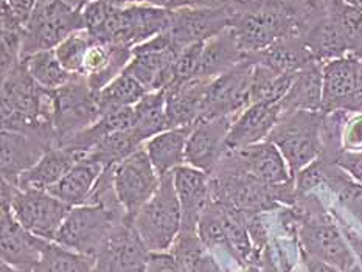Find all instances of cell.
<instances>
[{
	"label": "cell",
	"instance_id": "cell-41",
	"mask_svg": "<svg viewBox=\"0 0 362 272\" xmlns=\"http://www.w3.org/2000/svg\"><path fill=\"white\" fill-rule=\"evenodd\" d=\"M93 42L95 39L90 36L88 30H78L54 49V54L67 72L72 75H83L86 54Z\"/></svg>",
	"mask_w": 362,
	"mask_h": 272
},
{
	"label": "cell",
	"instance_id": "cell-40",
	"mask_svg": "<svg viewBox=\"0 0 362 272\" xmlns=\"http://www.w3.org/2000/svg\"><path fill=\"white\" fill-rule=\"evenodd\" d=\"M198 235L207 249H223L233 256V249L229 235H227L221 210L215 201L209 199L206 208H204L198 224Z\"/></svg>",
	"mask_w": 362,
	"mask_h": 272
},
{
	"label": "cell",
	"instance_id": "cell-38",
	"mask_svg": "<svg viewBox=\"0 0 362 272\" xmlns=\"http://www.w3.org/2000/svg\"><path fill=\"white\" fill-rule=\"evenodd\" d=\"M144 145V140L140 138L136 129L131 126L106 136L90 151V155L95 158L100 163H103L105 167L117 165V163L129 158L131 154L136 153Z\"/></svg>",
	"mask_w": 362,
	"mask_h": 272
},
{
	"label": "cell",
	"instance_id": "cell-30",
	"mask_svg": "<svg viewBox=\"0 0 362 272\" xmlns=\"http://www.w3.org/2000/svg\"><path fill=\"white\" fill-rule=\"evenodd\" d=\"M249 58L257 64H263L280 73L289 75H296L298 70L316 61L310 53L308 47L305 45L302 36L281 39V41H277L262 52L249 54Z\"/></svg>",
	"mask_w": 362,
	"mask_h": 272
},
{
	"label": "cell",
	"instance_id": "cell-17",
	"mask_svg": "<svg viewBox=\"0 0 362 272\" xmlns=\"http://www.w3.org/2000/svg\"><path fill=\"white\" fill-rule=\"evenodd\" d=\"M0 255L11 266L33 271L50 241L28 232L16 220L10 206L2 204L0 213Z\"/></svg>",
	"mask_w": 362,
	"mask_h": 272
},
{
	"label": "cell",
	"instance_id": "cell-47",
	"mask_svg": "<svg viewBox=\"0 0 362 272\" xmlns=\"http://www.w3.org/2000/svg\"><path fill=\"white\" fill-rule=\"evenodd\" d=\"M341 229L344 232L345 238H347L349 244L351 247V251H353V254H355V256H356V260H359L361 269H362V238L358 235L355 230L350 227V225H347V223H344L342 220H341Z\"/></svg>",
	"mask_w": 362,
	"mask_h": 272
},
{
	"label": "cell",
	"instance_id": "cell-22",
	"mask_svg": "<svg viewBox=\"0 0 362 272\" xmlns=\"http://www.w3.org/2000/svg\"><path fill=\"white\" fill-rule=\"evenodd\" d=\"M211 80H192L171 85L165 90V103L171 128L194 126L201 120L204 100Z\"/></svg>",
	"mask_w": 362,
	"mask_h": 272
},
{
	"label": "cell",
	"instance_id": "cell-23",
	"mask_svg": "<svg viewBox=\"0 0 362 272\" xmlns=\"http://www.w3.org/2000/svg\"><path fill=\"white\" fill-rule=\"evenodd\" d=\"M246 58L247 54L240 49L233 30L227 27L204 42L196 78L214 80V78L229 72Z\"/></svg>",
	"mask_w": 362,
	"mask_h": 272
},
{
	"label": "cell",
	"instance_id": "cell-42",
	"mask_svg": "<svg viewBox=\"0 0 362 272\" xmlns=\"http://www.w3.org/2000/svg\"><path fill=\"white\" fill-rule=\"evenodd\" d=\"M0 23L2 30L23 31L36 8V0H2Z\"/></svg>",
	"mask_w": 362,
	"mask_h": 272
},
{
	"label": "cell",
	"instance_id": "cell-32",
	"mask_svg": "<svg viewBox=\"0 0 362 272\" xmlns=\"http://www.w3.org/2000/svg\"><path fill=\"white\" fill-rule=\"evenodd\" d=\"M132 128L145 143L160 132L171 129L167 115V103H165V90L148 92L134 106Z\"/></svg>",
	"mask_w": 362,
	"mask_h": 272
},
{
	"label": "cell",
	"instance_id": "cell-24",
	"mask_svg": "<svg viewBox=\"0 0 362 272\" xmlns=\"http://www.w3.org/2000/svg\"><path fill=\"white\" fill-rule=\"evenodd\" d=\"M302 37L313 58L319 61L320 64H325L332 59L344 58L349 54L347 44H345L336 22L328 13L327 2L325 6L305 27Z\"/></svg>",
	"mask_w": 362,
	"mask_h": 272
},
{
	"label": "cell",
	"instance_id": "cell-13",
	"mask_svg": "<svg viewBox=\"0 0 362 272\" xmlns=\"http://www.w3.org/2000/svg\"><path fill=\"white\" fill-rule=\"evenodd\" d=\"M115 190L128 216H134L153 198L162 177L157 173L145 145L115 165Z\"/></svg>",
	"mask_w": 362,
	"mask_h": 272
},
{
	"label": "cell",
	"instance_id": "cell-20",
	"mask_svg": "<svg viewBox=\"0 0 362 272\" xmlns=\"http://www.w3.org/2000/svg\"><path fill=\"white\" fill-rule=\"evenodd\" d=\"M280 115V103H252L240 115L235 117L227 134V148L241 150V148L264 142L277 124Z\"/></svg>",
	"mask_w": 362,
	"mask_h": 272
},
{
	"label": "cell",
	"instance_id": "cell-11",
	"mask_svg": "<svg viewBox=\"0 0 362 272\" xmlns=\"http://www.w3.org/2000/svg\"><path fill=\"white\" fill-rule=\"evenodd\" d=\"M180 52L167 30L134 47L132 59L124 72L137 78L149 92L165 90L175 81V64Z\"/></svg>",
	"mask_w": 362,
	"mask_h": 272
},
{
	"label": "cell",
	"instance_id": "cell-4",
	"mask_svg": "<svg viewBox=\"0 0 362 272\" xmlns=\"http://www.w3.org/2000/svg\"><path fill=\"white\" fill-rule=\"evenodd\" d=\"M324 112L294 111L281 114L267 137L281 151L293 177L319 159L324 151Z\"/></svg>",
	"mask_w": 362,
	"mask_h": 272
},
{
	"label": "cell",
	"instance_id": "cell-51",
	"mask_svg": "<svg viewBox=\"0 0 362 272\" xmlns=\"http://www.w3.org/2000/svg\"><path fill=\"white\" fill-rule=\"evenodd\" d=\"M0 272H33V271L16 268V266H11V264H8L6 261H2V264H0Z\"/></svg>",
	"mask_w": 362,
	"mask_h": 272
},
{
	"label": "cell",
	"instance_id": "cell-9",
	"mask_svg": "<svg viewBox=\"0 0 362 272\" xmlns=\"http://www.w3.org/2000/svg\"><path fill=\"white\" fill-rule=\"evenodd\" d=\"M122 221L100 206H76L70 208L62 221L54 243L95 259L109 232Z\"/></svg>",
	"mask_w": 362,
	"mask_h": 272
},
{
	"label": "cell",
	"instance_id": "cell-6",
	"mask_svg": "<svg viewBox=\"0 0 362 272\" xmlns=\"http://www.w3.org/2000/svg\"><path fill=\"white\" fill-rule=\"evenodd\" d=\"M52 92L54 146H64L103 115L98 92L90 89L84 75H74L67 84Z\"/></svg>",
	"mask_w": 362,
	"mask_h": 272
},
{
	"label": "cell",
	"instance_id": "cell-44",
	"mask_svg": "<svg viewBox=\"0 0 362 272\" xmlns=\"http://www.w3.org/2000/svg\"><path fill=\"white\" fill-rule=\"evenodd\" d=\"M325 154V153H322ZM329 159H333L336 165H339L344 171L355 179V181L362 184V153L349 151V150H337L334 154H325Z\"/></svg>",
	"mask_w": 362,
	"mask_h": 272
},
{
	"label": "cell",
	"instance_id": "cell-33",
	"mask_svg": "<svg viewBox=\"0 0 362 272\" xmlns=\"http://www.w3.org/2000/svg\"><path fill=\"white\" fill-rule=\"evenodd\" d=\"M294 75L280 73L263 64L254 62L252 69V84H250V100L252 103L277 105L285 98Z\"/></svg>",
	"mask_w": 362,
	"mask_h": 272
},
{
	"label": "cell",
	"instance_id": "cell-45",
	"mask_svg": "<svg viewBox=\"0 0 362 272\" xmlns=\"http://www.w3.org/2000/svg\"><path fill=\"white\" fill-rule=\"evenodd\" d=\"M342 142L345 145L344 150L361 153L362 150V115L358 119L347 122V128H345V134L342 137Z\"/></svg>",
	"mask_w": 362,
	"mask_h": 272
},
{
	"label": "cell",
	"instance_id": "cell-55",
	"mask_svg": "<svg viewBox=\"0 0 362 272\" xmlns=\"http://www.w3.org/2000/svg\"><path fill=\"white\" fill-rule=\"evenodd\" d=\"M173 272H188V271H185L182 266H177L175 271H173Z\"/></svg>",
	"mask_w": 362,
	"mask_h": 272
},
{
	"label": "cell",
	"instance_id": "cell-10",
	"mask_svg": "<svg viewBox=\"0 0 362 272\" xmlns=\"http://www.w3.org/2000/svg\"><path fill=\"white\" fill-rule=\"evenodd\" d=\"M252 69L254 62L247 57L229 72L214 78L209 83L199 122L223 119V117L235 119L252 105Z\"/></svg>",
	"mask_w": 362,
	"mask_h": 272
},
{
	"label": "cell",
	"instance_id": "cell-14",
	"mask_svg": "<svg viewBox=\"0 0 362 272\" xmlns=\"http://www.w3.org/2000/svg\"><path fill=\"white\" fill-rule=\"evenodd\" d=\"M230 25V16L223 6H185L171 11L168 33L176 49L184 50L198 42H206Z\"/></svg>",
	"mask_w": 362,
	"mask_h": 272
},
{
	"label": "cell",
	"instance_id": "cell-18",
	"mask_svg": "<svg viewBox=\"0 0 362 272\" xmlns=\"http://www.w3.org/2000/svg\"><path fill=\"white\" fill-rule=\"evenodd\" d=\"M50 148H53L52 143L39 137L2 129V137H0L2 181L18 187L21 176L33 168Z\"/></svg>",
	"mask_w": 362,
	"mask_h": 272
},
{
	"label": "cell",
	"instance_id": "cell-48",
	"mask_svg": "<svg viewBox=\"0 0 362 272\" xmlns=\"http://www.w3.org/2000/svg\"><path fill=\"white\" fill-rule=\"evenodd\" d=\"M140 4L157 6L168 11H176L185 6H196L194 0H140Z\"/></svg>",
	"mask_w": 362,
	"mask_h": 272
},
{
	"label": "cell",
	"instance_id": "cell-15",
	"mask_svg": "<svg viewBox=\"0 0 362 272\" xmlns=\"http://www.w3.org/2000/svg\"><path fill=\"white\" fill-rule=\"evenodd\" d=\"M362 61L347 54L325 62L322 66V112H350L361 84Z\"/></svg>",
	"mask_w": 362,
	"mask_h": 272
},
{
	"label": "cell",
	"instance_id": "cell-43",
	"mask_svg": "<svg viewBox=\"0 0 362 272\" xmlns=\"http://www.w3.org/2000/svg\"><path fill=\"white\" fill-rule=\"evenodd\" d=\"M22 47H23V31L2 30L0 33V69L2 76L22 61Z\"/></svg>",
	"mask_w": 362,
	"mask_h": 272
},
{
	"label": "cell",
	"instance_id": "cell-2",
	"mask_svg": "<svg viewBox=\"0 0 362 272\" xmlns=\"http://www.w3.org/2000/svg\"><path fill=\"white\" fill-rule=\"evenodd\" d=\"M2 129L39 137L54 146L53 92L41 88L25 62L2 76Z\"/></svg>",
	"mask_w": 362,
	"mask_h": 272
},
{
	"label": "cell",
	"instance_id": "cell-19",
	"mask_svg": "<svg viewBox=\"0 0 362 272\" xmlns=\"http://www.w3.org/2000/svg\"><path fill=\"white\" fill-rule=\"evenodd\" d=\"M173 181L182 210L180 233H198L201 215L210 199V177L185 163L173 171Z\"/></svg>",
	"mask_w": 362,
	"mask_h": 272
},
{
	"label": "cell",
	"instance_id": "cell-12",
	"mask_svg": "<svg viewBox=\"0 0 362 272\" xmlns=\"http://www.w3.org/2000/svg\"><path fill=\"white\" fill-rule=\"evenodd\" d=\"M149 254L132 218L126 216L106 237L95 256V272H146Z\"/></svg>",
	"mask_w": 362,
	"mask_h": 272
},
{
	"label": "cell",
	"instance_id": "cell-46",
	"mask_svg": "<svg viewBox=\"0 0 362 272\" xmlns=\"http://www.w3.org/2000/svg\"><path fill=\"white\" fill-rule=\"evenodd\" d=\"M179 263L171 252H151L148 259L146 272H173Z\"/></svg>",
	"mask_w": 362,
	"mask_h": 272
},
{
	"label": "cell",
	"instance_id": "cell-54",
	"mask_svg": "<svg viewBox=\"0 0 362 272\" xmlns=\"http://www.w3.org/2000/svg\"><path fill=\"white\" fill-rule=\"evenodd\" d=\"M49 2H53V0H36V6L45 5V4H49Z\"/></svg>",
	"mask_w": 362,
	"mask_h": 272
},
{
	"label": "cell",
	"instance_id": "cell-26",
	"mask_svg": "<svg viewBox=\"0 0 362 272\" xmlns=\"http://www.w3.org/2000/svg\"><path fill=\"white\" fill-rule=\"evenodd\" d=\"M88 154L75 151L72 148L53 146L47 151L33 168L25 171L19 179L18 189L47 190L59 182L75 163Z\"/></svg>",
	"mask_w": 362,
	"mask_h": 272
},
{
	"label": "cell",
	"instance_id": "cell-50",
	"mask_svg": "<svg viewBox=\"0 0 362 272\" xmlns=\"http://www.w3.org/2000/svg\"><path fill=\"white\" fill-rule=\"evenodd\" d=\"M196 6H223L226 0H194Z\"/></svg>",
	"mask_w": 362,
	"mask_h": 272
},
{
	"label": "cell",
	"instance_id": "cell-25",
	"mask_svg": "<svg viewBox=\"0 0 362 272\" xmlns=\"http://www.w3.org/2000/svg\"><path fill=\"white\" fill-rule=\"evenodd\" d=\"M232 151L240 155L244 167L252 175L267 185H283L294 181L281 151L269 140Z\"/></svg>",
	"mask_w": 362,
	"mask_h": 272
},
{
	"label": "cell",
	"instance_id": "cell-16",
	"mask_svg": "<svg viewBox=\"0 0 362 272\" xmlns=\"http://www.w3.org/2000/svg\"><path fill=\"white\" fill-rule=\"evenodd\" d=\"M233 120L232 117H223V119L196 123L187 142V165L198 168L209 176L214 173L218 163L229 151L227 134H229Z\"/></svg>",
	"mask_w": 362,
	"mask_h": 272
},
{
	"label": "cell",
	"instance_id": "cell-52",
	"mask_svg": "<svg viewBox=\"0 0 362 272\" xmlns=\"http://www.w3.org/2000/svg\"><path fill=\"white\" fill-rule=\"evenodd\" d=\"M105 2L111 4L114 6H128L134 4H140V0H105Z\"/></svg>",
	"mask_w": 362,
	"mask_h": 272
},
{
	"label": "cell",
	"instance_id": "cell-35",
	"mask_svg": "<svg viewBox=\"0 0 362 272\" xmlns=\"http://www.w3.org/2000/svg\"><path fill=\"white\" fill-rule=\"evenodd\" d=\"M179 266L188 272H223L209 249L202 244L198 233H179L171 247Z\"/></svg>",
	"mask_w": 362,
	"mask_h": 272
},
{
	"label": "cell",
	"instance_id": "cell-5",
	"mask_svg": "<svg viewBox=\"0 0 362 272\" xmlns=\"http://www.w3.org/2000/svg\"><path fill=\"white\" fill-rule=\"evenodd\" d=\"M134 227L151 252H168L182 229V210L173 173L162 176L159 189L132 216Z\"/></svg>",
	"mask_w": 362,
	"mask_h": 272
},
{
	"label": "cell",
	"instance_id": "cell-8",
	"mask_svg": "<svg viewBox=\"0 0 362 272\" xmlns=\"http://www.w3.org/2000/svg\"><path fill=\"white\" fill-rule=\"evenodd\" d=\"M83 28V11L74 10L64 0L36 6L23 27L22 59L37 52L54 50L66 37Z\"/></svg>",
	"mask_w": 362,
	"mask_h": 272
},
{
	"label": "cell",
	"instance_id": "cell-3",
	"mask_svg": "<svg viewBox=\"0 0 362 272\" xmlns=\"http://www.w3.org/2000/svg\"><path fill=\"white\" fill-rule=\"evenodd\" d=\"M286 215L297 229L302 251L342 272H350L358 266L342 229L314 194L308 193L298 198L289 206Z\"/></svg>",
	"mask_w": 362,
	"mask_h": 272
},
{
	"label": "cell",
	"instance_id": "cell-37",
	"mask_svg": "<svg viewBox=\"0 0 362 272\" xmlns=\"http://www.w3.org/2000/svg\"><path fill=\"white\" fill-rule=\"evenodd\" d=\"M33 80L47 90H57L72 80L74 75L61 66L54 50L28 54L22 59Z\"/></svg>",
	"mask_w": 362,
	"mask_h": 272
},
{
	"label": "cell",
	"instance_id": "cell-28",
	"mask_svg": "<svg viewBox=\"0 0 362 272\" xmlns=\"http://www.w3.org/2000/svg\"><path fill=\"white\" fill-rule=\"evenodd\" d=\"M322 66L324 64H320L319 61H313L294 75L288 93L280 101L281 114L294 111L322 112V93H324Z\"/></svg>",
	"mask_w": 362,
	"mask_h": 272
},
{
	"label": "cell",
	"instance_id": "cell-31",
	"mask_svg": "<svg viewBox=\"0 0 362 272\" xmlns=\"http://www.w3.org/2000/svg\"><path fill=\"white\" fill-rule=\"evenodd\" d=\"M322 182L332 190L337 202L362 225V184L355 181L347 171L336 165L333 159L320 154Z\"/></svg>",
	"mask_w": 362,
	"mask_h": 272
},
{
	"label": "cell",
	"instance_id": "cell-34",
	"mask_svg": "<svg viewBox=\"0 0 362 272\" xmlns=\"http://www.w3.org/2000/svg\"><path fill=\"white\" fill-rule=\"evenodd\" d=\"M149 90L137 78L131 73L123 72L109 83L103 90L98 92V103L101 114L115 111L122 107H132L144 98Z\"/></svg>",
	"mask_w": 362,
	"mask_h": 272
},
{
	"label": "cell",
	"instance_id": "cell-53",
	"mask_svg": "<svg viewBox=\"0 0 362 272\" xmlns=\"http://www.w3.org/2000/svg\"><path fill=\"white\" fill-rule=\"evenodd\" d=\"M344 2H347L349 5H351V6H355V8H356V10L362 11V0H344Z\"/></svg>",
	"mask_w": 362,
	"mask_h": 272
},
{
	"label": "cell",
	"instance_id": "cell-36",
	"mask_svg": "<svg viewBox=\"0 0 362 272\" xmlns=\"http://www.w3.org/2000/svg\"><path fill=\"white\" fill-rule=\"evenodd\" d=\"M328 13L347 44L349 54L362 61V11L344 0H325Z\"/></svg>",
	"mask_w": 362,
	"mask_h": 272
},
{
	"label": "cell",
	"instance_id": "cell-39",
	"mask_svg": "<svg viewBox=\"0 0 362 272\" xmlns=\"http://www.w3.org/2000/svg\"><path fill=\"white\" fill-rule=\"evenodd\" d=\"M33 272H95V259L50 241Z\"/></svg>",
	"mask_w": 362,
	"mask_h": 272
},
{
	"label": "cell",
	"instance_id": "cell-29",
	"mask_svg": "<svg viewBox=\"0 0 362 272\" xmlns=\"http://www.w3.org/2000/svg\"><path fill=\"white\" fill-rule=\"evenodd\" d=\"M193 126L171 128L149 138L145 143V150L160 177L187 163L185 150Z\"/></svg>",
	"mask_w": 362,
	"mask_h": 272
},
{
	"label": "cell",
	"instance_id": "cell-1",
	"mask_svg": "<svg viewBox=\"0 0 362 272\" xmlns=\"http://www.w3.org/2000/svg\"><path fill=\"white\" fill-rule=\"evenodd\" d=\"M324 6L325 0H226L229 27L247 57L285 37L302 36Z\"/></svg>",
	"mask_w": 362,
	"mask_h": 272
},
{
	"label": "cell",
	"instance_id": "cell-7",
	"mask_svg": "<svg viewBox=\"0 0 362 272\" xmlns=\"http://www.w3.org/2000/svg\"><path fill=\"white\" fill-rule=\"evenodd\" d=\"M2 204L10 206L16 220L33 235L54 241L70 206L41 189H18L2 181Z\"/></svg>",
	"mask_w": 362,
	"mask_h": 272
},
{
	"label": "cell",
	"instance_id": "cell-21",
	"mask_svg": "<svg viewBox=\"0 0 362 272\" xmlns=\"http://www.w3.org/2000/svg\"><path fill=\"white\" fill-rule=\"evenodd\" d=\"M131 59L132 47L95 41L86 54L83 75L88 80L90 89L100 92L124 72Z\"/></svg>",
	"mask_w": 362,
	"mask_h": 272
},
{
	"label": "cell",
	"instance_id": "cell-49",
	"mask_svg": "<svg viewBox=\"0 0 362 272\" xmlns=\"http://www.w3.org/2000/svg\"><path fill=\"white\" fill-rule=\"evenodd\" d=\"M67 5H70L76 11H83L86 6H88L92 0H64Z\"/></svg>",
	"mask_w": 362,
	"mask_h": 272
},
{
	"label": "cell",
	"instance_id": "cell-27",
	"mask_svg": "<svg viewBox=\"0 0 362 272\" xmlns=\"http://www.w3.org/2000/svg\"><path fill=\"white\" fill-rule=\"evenodd\" d=\"M103 170V163H100L95 158L88 154L86 158L78 160L59 182L47 189V191L70 207L83 206L88 202L89 194Z\"/></svg>",
	"mask_w": 362,
	"mask_h": 272
}]
</instances>
